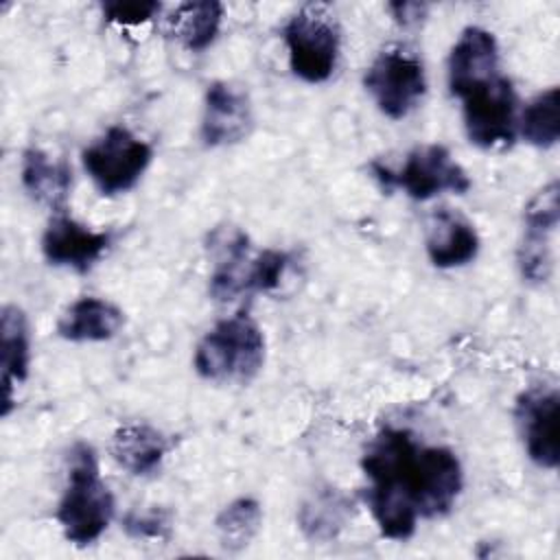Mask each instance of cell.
<instances>
[{
  "mask_svg": "<svg viewBox=\"0 0 560 560\" xmlns=\"http://www.w3.org/2000/svg\"><path fill=\"white\" fill-rule=\"evenodd\" d=\"M289 262H291V256L280 249H262L256 256H252L249 273H247V293L249 291L269 293L278 289L289 269Z\"/></svg>",
  "mask_w": 560,
  "mask_h": 560,
  "instance_id": "obj_23",
  "label": "cell"
},
{
  "mask_svg": "<svg viewBox=\"0 0 560 560\" xmlns=\"http://www.w3.org/2000/svg\"><path fill=\"white\" fill-rule=\"evenodd\" d=\"M162 4L153 0H112L103 4V15L109 22L125 24V26H138L142 22H149L160 13Z\"/></svg>",
  "mask_w": 560,
  "mask_h": 560,
  "instance_id": "obj_24",
  "label": "cell"
},
{
  "mask_svg": "<svg viewBox=\"0 0 560 560\" xmlns=\"http://www.w3.org/2000/svg\"><path fill=\"white\" fill-rule=\"evenodd\" d=\"M153 160V147L122 125L109 127L83 149L81 162L101 195L114 197L131 190Z\"/></svg>",
  "mask_w": 560,
  "mask_h": 560,
  "instance_id": "obj_6",
  "label": "cell"
},
{
  "mask_svg": "<svg viewBox=\"0 0 560 560\" xmlns=\"http://www.w3.org/2000/svg\"><path fill=\"white\" fill-rule=\"evenodd\" d=\"M361 468L370 479L363 501L392 540L411 538L418 518L448 514L464 488L459 457L446 446L420 444L407 429H383Z\"/></svg>",
  "mask_w": 560,
  "mask_h": 560,
  "instance_id": "obj_1",
  "label": "cell"
},
{
  "mask_svg": "<svg viewBox=\"0 0 560 560\" xmlns=\"http://www.w3.org/2000/svg\"><path fill=\"white\" fill-rule=\"evenodd\" d=\"M31 365V335L22 308L7 304L0 315V368H2V416L13 407V389L24 383Z\"/></svg>",
  "mask_w": 560,
  "mask_h": 560,
  "instance_id": "obj_16",
  "label": "cell"
},
{
  "mask_svg": "<svg viewBox=\"0 0 560 560\" xmlns=\"http://www.w3.org/2000/svg\"><path fill=\"white\" fill-rule=\"evenodd\" d=\"M558 392L532 387L516 398L514 420L527 457L547 470L558 468Z\"/></svg>",
  "mask_w": 560,
  "mask_h": 560,
  "instance_id": "obj_10",
  "label": "cell"
},
{
  "mask_svg": "<svg viewBox=\"0 0 560 560\" xmlns=\"http://www.w3.org/2000/svg\"><path fill=\"white\" fill-rule=\"evenodd\" d=\"M20 179L33 201L50 208L55 214L63 212L72 188V171L66 160L52 158L39 147H31L22 155Z\"/></svg>",
  "mask_w": 560,
  "mask_h": 560,
  "instance_id": "obj_15",
  "label": "cell"
},
{
  "mask_svg": "<svg viewBox=\"0 0 560 560\" xmlns=\"http://www.w3.org/2000/svg\"><path fill=\"white\" fill-rule=\"evenodd\" d=\"M499 74V46L490 31L466 26L448 55V88L462 96L468 88Z\"/></svg>",
  "mask_w": 560,
  "mask_h": 560,
  "instance_id": "obj_14",
  "label": "cell"
},
{
  "mask_svg": "<svg viewBox=\"0 0 560 560\" xmlns=\"http://www.w3.org/2000/svg\"><path fill=\"white\" fill-rule=\"evenodd\" d=\"M125 313L109 300L85 295L72 302L57 322V335L66 341H107L118 335Z\"/></svg>",
  "mask_w": 560,
  "mask_h": 560,
  "instance_id": "obj_18",
  "label": "cell"
},
{
  "mask_svg": "<svg viewBox=\"0 0 560 560\" xmlns=\"http://www.w3.org/2000/svg\"><path fill=\"white\" fill-rule=\"evenodd\" d=\"M370 168L385 190L400 188L416 201H427L444 190L464 195L472 186L464 166L455 162L451 151L442 144H420L411 149L398 171L378 162H372Z\"/></svg>",
  "mask_w": 560,
  "mask_h": 560,
  "instance_id": "obj_5",
  "label": "cell"
},
{
  "mask_svg": "<svg viewBox=\"0 0 560 560\" xmlns=\"http://www.w3.org/2000/svg\"><path fill=\"white\" fill-rule=\"evenodd\" d=\"M262 523V510L256 499L241 497L225 505L217 516V532L221 545L230 551H238L249 545Z\"/></svg>",
  "mask_w": 560,
  "mask_h": 560,
  "instance_id": "obj_21",
  "label": "cell"
},
{
  "mask_svg": "<svg viewBox=\"0 0 560 560\" xmlns=\"http://www.w3.org/2000/svg\"><path fill=\"white\" fill-rule=\"evenodd\" d=\"M363 85L378 112L392 120L409 116L427 92L420 57L405 46L381 50L365 70Z\"/></svg>",
  "mask_w": 560,
  "mask_h": 560,
  "instance_id": "obj_7",
  "label": "cell"
},
{
  "mask_svg": "<svg viewBox=\"0 0 560 560\" xmlns=\"http://www.w3.org/2000/svg\"><path fill=\"white\" fill-rule=\"evenodd\" d=\"M387 9L392 11L394 20L400 26L418 24L427 13V4H420V2H392V4H387Z\"/></svg>",
  "mask_w": 560,
  "mask_h": 560,
  "instance_id": "obj_26",
  "label": "cell"
},
{
  "mask_svg": "<svg viewBox=\"0 0 560 560\" xmlns=\"http://www.w3.org/2000/svg\"><path fill=\"white\" fill-rule=\"evenodd\" d=\"M523 138L538 147L549 149L560 138V90L553 85L536 94L521 114Z\"/></svg>",
  "mask_w": 560,
  "mask_h": 560,
  "instance_id": "obj_20",
  "label": "cell"
},
{
  "mask_svg": "<svg viewBox=\"0 0 560 560\" xmlns=\"http://www.w3.org/2000/svg\"><path fill=\"white\" fill-rule=\"evenodd\" d=\"M223 4L214 0L184 2L168 18V33L188 50H206L219 35Z\"/></svg>",
  "mask_w": 560,
  "mask_h": 560,
  "instance_id": "obj_19",
  "label": "cell"
},
{
  "mask_svg": "<svg viewBox=\"0 0 560 560\" xmlns=\"http://www.w3.org/2000/svg\"><path fill=\"white\" fill-rule=\"evenodd\" d=\"M254 127L252 103L245 90L228 81H214L203 96L201 140L206 147L236 144Z\"/></svg>",
  "mask_w": 560,
  "mask_h": 560,
  "instance_id": "obj_12",
  "label": "cell"
},
{
  "mask_svg": "<svg viewBox=\"0 0 560 560\" xmlns=\"http://www.w3.org/2000/svg\"><path fill=\"white\" fill-rule=\"evenodd\" d=\"M427 256L438 269L468 265L479 254V234L475 225L451 208H435L427 219Z\"/></svg>",
  "mask_w": 560,
  "mask_h": 560,
  "instance_id": "obj_13",
  "label": "cell"
},
{
  "mask_svg": "<svg viewBox=\"0 0 560 560\" xmlns=\"http://www.w3.org/2000/svg\"><path fill=\"white\" fill-rule=\"evenodd\" d=\"M171 448V440L151 424H122L109 440V455L129 475L144 477L160 468L164 455Z\"/></svg>",
  "mask_w": 560,
  "mask_h": 560,
  "instance_id": "obj_17",
  "label": "cell"
},
{
  "mask_svg": "<svg viewBox=\"0 0 560 560\" xmlns=\"http://www.w3.org/2000/svg\"><path fill=\"white\" fill-rule=\"evenodd\" d=\"M464 127L472 144L481 149L510 147L516 136V94L501 72L468 88L462 96Z\"/></svg>",
  "mask_w": 560,
  "mask_h": 560,
  "instance_id": "obj_8",
  "label": "cell"
},
{
  "mask_svg": "<svg viewBox=\"0 0 560 560\" xmlns=\"http://www.w3.org/2000/svg\"><path fill=\"white\" fill-rule=\"evenodd\" d=\"M195 370L212 383H249L265 365V335L245 313L217 322L195 348Z\"/></svg>",
  "mask_w": 560,
  "mask_h": 560,
  "instance_id": "obj_3",
  "label": "cell"
},
{
  "mask_svg": "<svg viewBox=\"0 0 560 560\" xmlns=\"http://www.w3.org/2000/svg\"><path fill=\"white\" fill-rule=\"evenodd\" d=\"M291 72L306 83H324L337 68L341 33L324 4H306L282 28Z\"/></svg>",
  "mask_w": 560,
  "mask_h": 560,
  "instance_id": "obj_4",
  "label": "cell"
},
{
  "mask_svg": "<svg viewBox=\"0 0 560 560\" xmlns=\"http://www.w3.org/2000/svg\"><path fill=\"white\" fill-rule=\"evenodd\" d=\"M122 527L131 538H168L171 532L168 514L162 510L129 512Z\"/></svg>",
  "mask_w": 560,
  "mask_h": 560,
  "instance_id": "obj_25",
  "label": "cell"
},
{
  "mask_svg": "<svg viewBox=\"0 0 560 560\" xmlns=\"http://www.w3.org/2000/svg\"><path fill=\"white\" fill-rule=\"evenodd\" d=\"M346 503L337 494H322L306 503L300 514V523L311 538H330L343 527Z\"/></svg>",
  "mask_w": 560,
  "mask_h": 560,
  "instance_id": "obj_22",
  "label": "cell"
},
{
  "mask_svg": "<svg viewBox=\"0 0 560 560\" xmlns=\"http://www.w3.org/2000/svg\"><path fill=\"white\" fill-rule=\"evenodd\" d=\"M112 241V232L90 230L72 217L57 212L42 234V254L52 267L85 273L105 256Z\"/></svg>",
  "mask_w": 560,
  "mask_h": 560,
  "instance_id": "obj_11",
  "label": "cell"
},
{
  "mask_svg": "<svg viewBox=\"0 0 560 560\" xmlns=\"http://www.w3.org/2000/svg\"><path fill=\"white\" fill-rule=\"evenodd\" d=\"M114 497L101 479L96 451L77 442L68 457V483L57 505V521L68 542L77 547L101 538L114 516Z\"/></svg>",
  "mask_w": 560,
  "mask_h": 560,
  "instance_id": "obj_2",
  "label": "cell"
},
{
  "mask_svg": "<svg viewBox=\"0 0 560 560\" xmlns=\"http://www.w3.org/2000/svg\"><path fill=\"white\" fill-rule=\"evenodd\" d=\"M525 234L516 254L518 269L529 282H545L551 276V234L560 221V186L549 182L525 206Z\"/></svg>",
  "mask_w": 560,
  "mask_h": 560,
  "instance_id": "obj_9",
  "label": "cell"
}]
</instances>
